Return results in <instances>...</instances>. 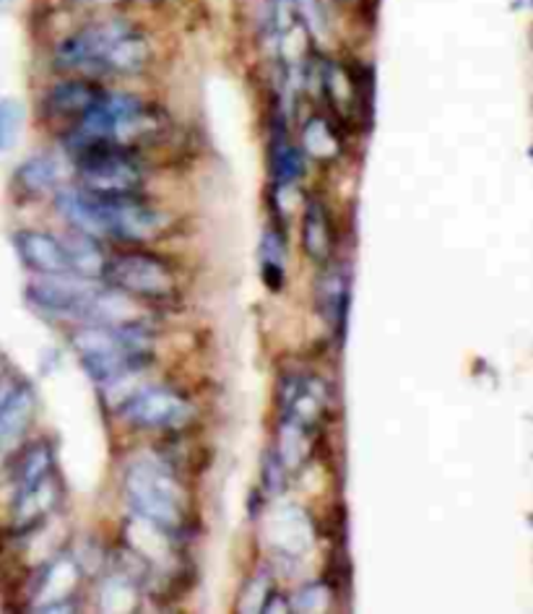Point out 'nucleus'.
Returning <instances> with one entry per match:
<instances>
[{
    "label": "nucleus",
    "instance_id": "obj_18",
    "mask_svg": "<svg viewBox=\"0 0 533 614\" xmlns=\"http://www.w3.org/2000/svg\"><path fill=\"white\" fill-rule=\"evenodd\" d=\"M322 92H326L330 108L339 112L351 108V104L362 102L357 81L351 79V73L339 63L322 65Z\"/></svg>",
    "mask_w": 533,
    "mask_h": 614
},
{
    "label": "nucleus",
    "instance_id": "obj_2",
    "mask_svg": "<svg viewBox=\"0 0 533 614\" xmlns=\"http://www.w3.org/2000/svg\"><path fill=\"white\" fill-rule=\"evenodd\" d=\"M127 505L139 519L154 523L164 534L177 536L187 523L185 490L167 461L141 456L131 461L123 477Z\"/></svg>",
    "mask_w": 533,
    "mask_h": 614
},
{
    "label": "nucleus",
    "instance_id": "obj_11",
    "mask_svg": "<svg viewBox=\"0 0 533 614\" xmlns=\"http://www.w3.org/2000/svg\"><path fill=\"white\" fill-rule=\"evenodd\" d=\"M13 191L19 198L37 201L48 196L58 188L60 183V164L52 156H29L24 164H19V170L13 172Z\"/></svg>",
    "mask_w": 533,
    "mask_h": 614
},
{
    "label": "nucleus",
    "instance_id": "obj_10",
    "mask_svg": "<svg viewBox=\"0 0 533 614\" xmlns=\"http://www.w3.org/2000/svg\"><path fill=\"white\" fill-rule=\"evenodd\" d=\"M102 94V86L89 79L63 81V84L52 86L50 92L44 94V115L50 120H73V123H76Z\"/></svg>",
    "mask_w": 533,
    "mask_h": 614
},
{
    "label": "nucleus",
    "instance_id": "obj_3",
    "mask_svg": "<svg viewBox=\"0 0 533 614\" xmlns=\"http://www.w3.org/2000/svg\"><path fill=\"white\" fill-rule=\"evenodd\" d=\"M76 162L81 191L92 196L123 198L144 193L146 172L141 156L133 146H120L112 141H96L71 154Z\"/></svg>",
    "mask_w": 533,
    "mask_h": 614
},
{
    "label": "nucleus",
    "instance_id": "obj_16",
    "mask_svg": "<svg viewBox=\"0 0 533 614\" xmlns=\"http://www.w3.org/2000/svg\"><path fill=\"white\" fill-rule=\"evenodd\" d=\"M305 152L299 146H291L287 141V131L284 136L276 133L271 144V175L276 185H291L305 175Z\"/></svg>",
    "mask_w": 533,
    "mask_h": 614
},
{
    "label": "nucleus",
    "instance_id": "obj_5",
    "mask_svg": "<svg viewBox=\"0 0 533 614\" xmlns=\"http://www.w3.org/2000/svg\"><path fill=\"white\" fill-rule=\"evenodd\" d=\"M96 295H100L96 279H84L76 274L40 276L24 289L29 307L40 316L76 320V324H92Z\"/></svg>",
    "mask_w": 533,
    "mask_h": 614
},
{
    "label": "nucleus",
    "instance_id": "obj_7",
    "mask_svg": "<svg viewBox=\"0 0 533 614\" xmlns=\"http://www.w3.org/2000/svg\"><path fill=\"white\" fill-rule=\"evenodd\" d=\"M133 24L125 19H104L94 21L76 34L69 37L60 44L55 52V65L65 71H86V73H102L104 60H107L110 50Z\"/></svg>",
    "mask_w": 533,
    "mask_h": 614
},
{
    "label": "nucleus",
    "instance_id": "obj_6",
    "mask_svg": "<svg viewBox=\"0 0 533 614\" xmlns=\"http://www.w3.org/2000/svg\"><path fill=\"white\" fill-rule=\"evenodd\" d=\"M120 417L136 430L180 432L195 419V407L172 388H146L120 403Z\"/></svg>",
    "mask_w": 533,
    "mask_h": 614
},
{
    "label": "nucleus",
    "instance_id": "obj_9",
    "mask_svg": "<svg viewBox=\"0 0 533 614\" xmlns=\"http://www.w3.org/2000/svg\"><path fill=\"white\" fill-rule=\"evenodd\" d=\"M37 415L34 391L27 383L11 386L0 396V448L17 446L32 427Z\"/></svg>",
    "mask_w": 533,
    "mask_h": 614
},
{
    "label": "nucleus",
    "instance_id": "obj_20",
    "mask_svg": "<svg viewBox=\"0 0 533 614\" xmlns=\"http://www.w3.org/2000/svg\"><path fill=\"white\" fill-rule=\"evenodd\" d=\"M260 266L287 268V237L279 229H266L260 235Z\"/></svg>",
    "mask_w": 533,
    "mask_h": 614
},
{
    "label": "nucleus",
    "instance_id": "obj_8",
    "mask_svg": "<svg viewBox=\"0 0 533 614\" xmlns=\"http://www.w3.org/2000/svg\"><path fill=\"white\" fill-rule=\"evenodd\" d=\"M13 250L21 264H24L29 272L40 276H52V274H71L69 253H65L63 239L50 235V232L40 229H21L13 235Z\"/></svg>",
    "mask_w": 533,
    "mask_h": 614
},
{
    "label": "nucleus",
    "instance_id": "obj_14",
    "mask_svg": "<svg viewBox=\"0 0 533 614\" xmlns=\"http://www.w3.org/2000/svg\"><path fill=\"white\" fill-rule=\"evenodd\" d=\"M318 307L322 313V318L328 320L336 331H341L344 320H347L349 313V284L344 272H336L330 268L326 276L318 279Z\"/></svg>",
    "mask_w": 533,
    "mask_h": 614
},
{
    "label": "nucleus",
    "instance_id": "obj_19",
    "mask_svg": "<svg viewBox=\"0 0 533 614\" xmlns=\"http://www.w3.org/2000/svg\"><path fill=\"white\" fill-rule=\"evenodd\" d=\"M21 129H24V108L19 100H0V154L11 152L19 144Z\"/></svg>",
    "mask_w": 533,
    "mask_h": 614
},
{
    "label": "nucleus",
    "instance_id": "obj_22",
    "mask_svg": "<svg viewBox=\"0 0 533 614\" xmlns=\"http://www.w3.org/2000/svg\"><path fill=\"white\" fill-rule=\"evenodd\" d=\"M6 3H9V0H0V9H3V6H6Z\"/></svg>",
    "mask_w": 533,
    "mask_h": 614
},
{
    "label": "nucleus",
    "instance_id": "obj_15",
    "mask_svg": "<svg viewBox=\"0 0 533 614\" xmlns=\"http://www.w3.org/2000/svg\"><path fill=\"white\" fill-rule=\"evenodd\" d=\"M50 474H55V456H52L50 443L40 440V443L27 446L17 461V471H13L17 490H29Z\"/></svg>",
    "mask_w": 533,
    "mask_h": 614
},
{
    "label": "nucleus",
    "instance_id": "obj_1",
    "mask_svg": "<svg viewBox=\"0 0 533 614\" xmlns=\"http://www.w3.org/2000/svg\"><path fill=\"white\" fill-rule=\"evenodd\" d=\"M58 212L73 224V229L96 239L110 237L120 243L144 245L164 237L172 219L162 208L146 204L144 196L104 198L86 191H60L55 196Z\"/></svg>",
    "mask_w": 533,
    "mask_h": 614
},
{
    "label": "nucleus",
    "instance_id": "obj_12",
    "mask_svg": "<svg viewBox=\"0 0 533 614\" xmlns=\"http://www.w3.org/2000/svg\"><path fill=\"white\" fill-rule=\"evenodd\" d=\"M63 245L65 253H69L71 274L84 276V279H102L104 266H107V256H104L100 239L76 229L63 239Z\"/></svg>",
    "mask_w": 533,
    "mask_h": 614
},
{
    "label": "nucleus",
    "instance_id": "obj_21",
    "mask_svg": "<svg viewBox=\"0 0 533 614\" xmlns=\"http://www.w3.org/2000/svg\"><path fill=\"white\" fill-rule=\"evenodd\" d=\"M336 3H355V0H336Z\"/></svg>",
    "mask_w": 533,
    "mask_h": 614
},
{
    "label": "nucleus",
    "instance_id": "obj_13",
    "mask_svg": "<svg viewBox=\"0 0 533 614\" xmlns=\"http://www.w3.org/2000/svg\"><path fill=\"white\" fill-rule=\"evenodd\" d=\"M303 250L315 264H328L334 250V235H330L328 212L320 201H310L303 216Z\"/></svg>",
    "mask_w": 533,
    "mask_h": 614
},
{
    "label": "nucleus",
    "instance_id": "obj_4",
    "mask_svg": "<svg viewBox=\"0 0 533 614\" xmlns=\"http://www.w3.org/2000/svg\"><path fill=\"white\" fill-rule=\"evenodd\" d=\"M102 279L136 303L160 305L177 297L180 279L167 258L148 250H123L107 258Z\"/></svg>",
    "mask_w": 533,
    "mask_h": 614
},
{
    "label": "nucleus",
    "instance_id": "obj_17",
    "mask_svg": "<svg viewBox=\"0 0 533 614\" xmlns=\"http://www.w3.org/2000/svg\"><path fill=\"white\" fill-rule=\"evenodd\" d=\"M303 152L305 156H312V160H334V156L341 154V141L336 136V131L330 129L326 117L312 115L303 125Z\"/></svg>",
    "mask_w": 533,
    "mask_h": 614
}]
</instances>
